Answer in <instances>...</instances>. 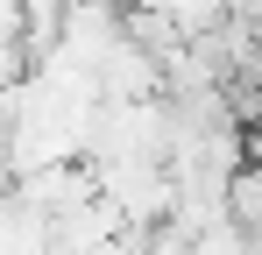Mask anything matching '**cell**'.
<instances>
[{
    "label": "cell",
    "instance_id": "obj_1",
    "mask_svg": "<svg viewBox=\"0 0 262 255\" xmlns=\"http://www.w3.org/2000/svg\"><path fill=\"white\" fill-rule=\"evenodd\" d=\"M71 7H78V0H21V22H29V57H36V64H43L50 50L64 42Z\"/></svg>",
    "mask_w": 262,
    "mask_h": 255
},
{
    "label": "cell",
    "instance_id": "obj_2",
    "mask_svg": "<svg viewBox=\"0 0 262 255\" xmlns=\"http://www.w3.org/2000/svg\"><path fill=\"white\" fill-rule=\"evenodd\" d=\"M0 42H29V22H21V0H0Z\"/></svg>",
    "mask_w": 262,
    "mask_h": 255
},
{
    "label": "cell",
    "instance_id": "obj_3",
    "mask_svg": "<svg viewBox=\"0 0 262 255\" xmlns=\"http://www.w3.org/2000/svg\"><path fill=\"white\" fill-rule=\"evenodd\" d=\"M114 7H135V0H114Z\"/></svg>",
    "mask_w": 262,
    "mask_h": 255
}]
</instances>
